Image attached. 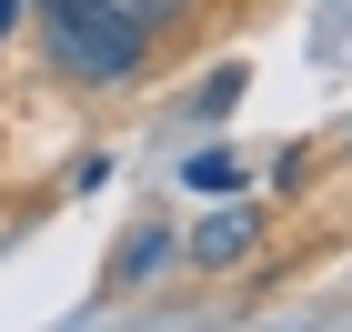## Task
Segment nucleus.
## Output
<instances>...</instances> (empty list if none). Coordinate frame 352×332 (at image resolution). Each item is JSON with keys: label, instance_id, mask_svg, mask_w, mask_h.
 Segmentation results:
<instances>
[{"label": "nucleus", "instance_id": "nucleus-2", "mask_svg": "<svg viewBox=\"0 0 352 332\" xmlns=\"http://www.w3.org/2000/svg\"><path fill=\"white\" fill-rule=\"evenodd\" d=\"M252 242H262V221L232 201V212H201V232H191V262H201V272H232Z\"/></svg>", "mask_w": 352, "mask_h": 332}, {"label": "nucleus", "instance_id": "nucleus-1", "mask_svg": "<svg viewBox=\"0 0 352 332\" xmlns=\"http://www.w3.org/2000/svg\"><path fill=\"white\" fill-rule=\"evenodd\" d=\"M191 0H51V51L71 81L111 91V81H131L141 60H151V30L182 21Z\"/></svg>", "mask_w": 352, "mask_h": 332}, {"label": "nucleus", "instance_id": "nucleus-4", "mask_svg": "<svg viewBox=\"0 0 352 332\" xmlns=\"http://www.w3.org/2000/svg\"><path fill=\"white\" fill-rule=\"evenodd\" d=\"M182 181H191V192H242V162H232L221 141H201V151L182 162Z\"/></svg>", "mask_w": 352, "mask_h": 332}, {"label": "nucleus", "instance_id": "nucleus-5", "mask_svg": "<svg viewBox=\"0 0 352 332\" xmlns=\"http://www.w3.org/2000/svg\"><path fill=\"white\" fill-rule=\"evenodd\" d=\"M242 101V60H232V71H212V81H201V111H232Z\"/></svg>", "mask_w": 352, "mask_h": 332}, {"label": "nucleus", "instance_id": "nucleus-3", "mask_svg": "<svg viewBox=\"0 0 352 332\" xmlns=\"http://www.w3.org/2000/svg\"><path fill=\"white\" fill-rule=\"evenodd\" d=\"M162 262H171V232H162V221H131V232H121V252L101 262V292H131V282H151Z\"/></svg>", "mask_w": 352, "mask_h": 332}, {"label": "nucleus", "instance_id": "nucleus-6", "mask_svg": "<svg viewBox=\"0 0 352 332\" xmlns=\"http://www.w3.org/2000/svg\"><path fill=\"white\" fill-rule=\"evenodd\" d=\"M10 21H21V0H0V41H10Z\"/></svg>", "mask_w": 352, "mask_h": 332}]
</instances>
